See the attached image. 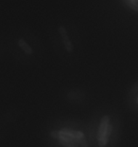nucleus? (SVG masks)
Returning <instances> with one entry per match:
<instances>
[{"mask_svg": "<svg viewBox=\"0 0 138 147\" xmlns=\"http://www.w3.org/2000/svg\"><path fill=\"white\" fill-rule=\"evenodd\" d=\"M51 41L56 54L65 63L71 64L80 58L81 41L77 28L67 20H59L51 27Z\"/></svg>", "mask_w": 138, "mask_h": 147, "instance_id": "obj_1", "label": "nucleus"}, {"mask_svg": "<svg viewBox=\"0 0 138 147\" xmlns=\"http://www.w3.org/2000/svg\"><path fill=\"white\" fill-rule=\"evenodd\" d=\"M8 48L15 60L24 65L39 64L43 58V47L40 39L30 30L20 29L11 33Z\"/></svg>", "mask_w": 138, "mask_h": 147, "instance_id": "obj_2", "label": "nucleus"}, {"mask_svg": "<svg viewBox=\"0 0 138 147\" xmlns=\"http://www.w3.org/2000/svg\"><path fill=\"white\" fill-rule=\"evenodd\" d=\"M121 135V120L119 115L111 112L99 119L96 132L98 147H117Z\"/></svg>", "mask_w": 138, "mask_h": 147, "instance_id": "obj_3", "label": "nucleus"}, {"mask_svg": "<svg viewBox=\"0 0 138 147\" xmlns=\"http://www.w3.org/2000/svg\"><path fill=\"white\" fill-rule=\"evenodd\" d=\"M50 135L64 147H88L85 135L80 130L62 128L52 131Z\"/></svg>", "mask_w": 138, "mask_h": 147, "instance_id": "obj_4", "label": "nucleus"}, {"mask_svg": "<svg viewBox=\"0 0 138 147\" xmlns=\"http://www.w3.org/2000/svg\"><path fill=\"white\" fill-rule=\"evenodd\" d=\"M126 104L129 110L133 114L138 116V80L128 90Z\"/></svg>", "mask_w": 138, "mask_h": 147, "instance_id": "obj_5", "label": "nucleus"}, {"mask_svg": "<svg viewBox=\"0 0 138 147\" xmlns=\"http://www.w3.org/2000/svg\"><path fill=\"white\" fill-rule=\"evenodd\" d=\"M66 99L72 105H80L85 100V93L80 88H72L67 92Z\"/></svg>", "mask_w": 138, "mask_h": 147, "instance_id": "obj_6", "label": "nucleus"}, {"mask_svg": "<svg viewBox=\"0 0 138 147\" xmlns=\"http://www.w3.org/2000/svg\"><path fill=\"white\" fill-rule=\"evenodd\" d=\"M8 131V120L5 117L0 115V142H3L5 139L6 134Z\"/></svg>", "mask_w": 138, "mask_h": 147, "instance_id": "obj_7", "label": "nucleus"}, {"mask_svg": "<svg viewBox=\"0 0 138 147\" xmlns=\"http://www.w3.org/2000/svg\"><path fill=\"white\" fill-rule=\"evenodd\" d=\"M122 1L129 10L138 12V0H122Z\"/></svg>", "mask_w": 138, "mask_h": 147, "instance_id": "obj_8", "label": "nucleus"}, {"mask_svg": "<svg viewBox=\"0 0 138 147\" xmlns=\"http://www.w3.org/2000/svg\"><path fill=\"white\" fill-rule=\"evenodd\" d=\"M4 51H5V46L3 44L2 40L0 39V61L3 58V55H4Z\"/></svg>", "mask_w": 138, "mask_h": 147, "instance_id": "obj_9", "label": "nucleus"}]
</instances>
